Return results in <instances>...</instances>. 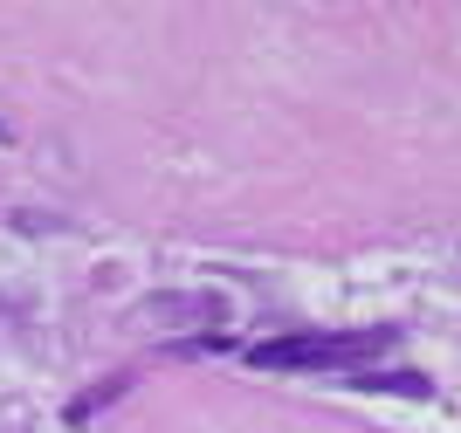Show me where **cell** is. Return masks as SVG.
Masks as SVG:
<instances>
[{
	"label": "cell",
	"mask_w": 461,
	"mask_h": 433,
	"mask_svg": "<svg viewBox=\"0 0 461 433\" xmlns=\"http://www.w3.org/2000/svg\"><path fill=\"white\" fill-rule=\"evenodd\" d=\"M385 344H393V330H345V338H310V330H296V338L255 344L249 365L255 372H358Z\"/></svg>",
	"instance_id": "6da1fadb"
}]
</instances>
